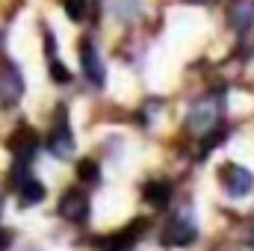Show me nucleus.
<instances>
[{"label":"nucleus","mask_w":254,"mask_h":251,"mask_svg":"<svg viewBox=\"0 0 254 251\" xmlns=\"http://www.w3.org/2000/svg\"><path fill=\"white\" fill-rule=\"evenodd\" d=\"M222 116H225V98L210 92V95L195 98V104L190 107V116H187V127L195 136H204L222 125Z\"/></svg>","instance_id":"obj_1"},{"label":"nucleus","mask_w":254,"mask_h":251,"mask_svg":"<svg viewBox=\"0 0 254 251\" xmlns=\"http://www.w3.org/2000/svg\"><path fill=\"white\" fill-rule=\"evenodd\" d=\"M195 237H198V228H195V213H192V207L178 210V213L166 222V228H163V243H166V246H175V249H184V246L195 243Z\"/></svg>","instance_id":"obj_2"},{"label":"nucleus","mask_w":254,"mask_h":251,"mask_svg":"<svg viewBox=\"0 0 254 251\" xmlns=\"http://www.w3.org/2000/svg\"><path fill=\"white\" fill-rule=\"evenodd\" d=\"M24 95V77L18 71V65L3 60L0 65V104L3 107H15Z\"/></svg>","instance_id":"obj_3"},{"label":"nucleus","mask_w":254,"mask_h":251,"mask_svg":"<svg viewBox=\"0 0 254 251\" xmlns=\"http://www.w3.org/2000/svg\"><path fill=\"white\" fill-rule=\"evenodd\" d=\"M74 133H71V127L65 122V107L57 110V125L51 130V136H48V151L54 154V157H60V160H68L71 154H74Z\"/></svg>","instance_id":"obj_4"},{"label":"nucleus","mask_w":254,"mask_h":251,"mask_svg":"<svg viewBox=\"0 0 254 251\" xmlns=\"http://www.w3.org/2000/svg\"><path fill=\"white\" fill-rule=\"evenodd\" d=\"M219 178H222V187L228 189V195H234V198H243V195H249L254 189L252 172L243 169V166H237V163H225L222 172H219Z\"/></svg>","instance_id":"obj_5"},{"label":"nucleus","mask_w":254,"mask_h":251,"mask_svg":"<svg viewBox=\"0 0 254 251\" xmlns=\"http://www.w3.org/2000/svg\"><path fill=\"white\" fill-rule=\"evenodd\" d=\"M9 151H12V157L18 160V163H30L33 160V154L39 151V133L33 130V127H18L12 136H9Z\"/></svg>","instance_id":"obj_6"},{"label":"nucleus","mask_w":254,"mask_h":251,"mask_svg":"<svg viewBox=\"0 0 254 251\" xmlns=\"http://www.w3.org/2000/svg\"><path fill=\"white\" fill-rule=\"evenodd\" d=\"M60 216L68 222H86L89 219V198L80 189H68L60 198Z\"/></svg>","instance_id":"obj_7"},{"label":"nucleus","mask_w":254,"mask_h":251,"mask_svg":"<svg viewBox=\"0 0 254 251\" xmlns=\"http://www.w3.org/2000/svg\"><path fill=\"white\" fill-rule=\"evenodd\" d=\"M80 63H83V71H86V77L95 83V86H104V63H101V57H98V51H95V45L89 42V39H83L80 42Z\"/></svg>","instance_id":"obj_8"},{"label":"nucleus","mask_w":254,"mask_h":251,"mask_svg":"<svg viewBox=\"0 0 254 251\" xmlns=\"http://www.w3.org/2000/svg\"><path fill=\"white\" fill-rule=\"evenodd\" d=\"M139 228H145V225H130L127 231H122V234H116V237H110L107 243H98L104 251H133V246H136V237H139Z\"/></svg>","instance_id":"obj_9"},{"label":"nucleus","mask_w":254,"mask_h":251,"mask_svg":"<svg viewBox=\"0 0 254 251\" xmlns=\"http://www.w3.org/2000/svg\"><path fill=\"white\" fill-rule=\"evenodd\" d=\"M42 198H45V187H42L39 181L27 178L24 184H18V204H21V207H33V204H39Z\"/></svg>","instance_id":"obj_10"},{"label":"nucleus","mask_w":254,"mask_h":251,"mask_svg":"<svg viewBox=\"0 0 254 251\" xmlns=\"http://www.w3.org/2000/svg\"><path fill=\"white\" fill-rule=\"evenodd\" d=\"M254 21V6L249 0H234V6H231V24H234V30H249Z\"/></svg>","instance_id":"obj_11"},{"label":"nucleus","mask_w":254,"mask_h":251,"mask_svg":"<svg viewBox=\"0 0 254 251\" xmlns=\"http://www.w3.org/2000/svg\"><path fill=\"white\" fill-rule=\"evenodd\" d=\"M169 198H172V187H169L166 181H151V184L145 187V201H148L151 207H166Z\"/></svg>","instance_id":"obj_12"},{"label":"nucleus","mask_w":254,"mask_h":251,"mask_svg":"<svg viewBox=\"0 0 254 251\" xmlns=\"http://www.w3.org/2000/svg\"><path fill=\"white\" fill-rule=\"evenodd\" d=\"M98 163L95 160H80V166H77V178L80 181H86V184H95L98 181Z\"/></svg>","instance_id":"obj_13"},{"label":"nucleus","mask_w":254,"mask_h":251,"mask_svg":"<svg viewBox=\"0 0 254 251\" xmlns=\"http://www.w3.org/2000/svg\"><path fill=\"white\" fill-rule=\"evenodd\" d=\"M65 3V15L71 21H83L86 18V0H63Z\"/></svg>","instance_id":"obj_14"},{"label":"nucleus","mask_w":254,"mask_h":251,"mask_svg":"<svg viewBox=\"0 0 254 251\" xmlns=\"http://www.w3.org/2000/svg\"><path fill=\"white\" fill-rule=\"evenodd\" d=\"M51 77H54L57 83H68V80H71L68 68H65L63 63H57V60H51Z\"/></svg>","instance_id":"obj_15"},{"label":"nucleus","mask_w":254,"mask_h":251,"mask_svg":"<svg viewBox=\"0 0 254 251\" xmlns=\"http://www.w3.org/2000/svg\"><path fill=\"white\" fill-rule=\"evenodd\" d=\"M12 184H24L27 178H30V169H27V163H15V169H12Z\"/></svg>","instance_id":"obj_16"},{"label":"nucleus","mask_w":254,"mask_h":251,"mask_svg":"<svg viewBox=\"0 0 254 251\" xmlns=\"http://www.w3.org/2000/svg\"><path fill=\"white\" fill-rule=\"evenodd\" d=\"M190 3H210V0H190Z\"/></svg>","instance_id":"obj_17"},{"label":"nucleus","mask_w":254,"mask_h":251,"mask_svg":"<svg viewBox=\"0 0 254 251\" xmlns=\"http://www.w3.org/2000/svg\"><path fill=\"white\" fill-rule=\"evenodd\" d=\"M0 210H3V201H0Z\"/></svg>","instance_id":"obj_18"}]
</instances>
